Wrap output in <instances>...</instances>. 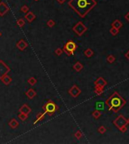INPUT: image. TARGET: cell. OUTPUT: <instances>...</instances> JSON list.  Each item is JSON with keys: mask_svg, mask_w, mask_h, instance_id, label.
<instances>
[{"mask_svg": "<svg viewBox=\"0 0 129 144\" xmlns=\"http://www.w3.org/2000/svg\"><path fill=\"white\" fill-rule=\"evenodd\" d=\"M73 32L76 33L79 36H82V35L88 30V28L84 26V24L82 21H79L73 26Z\"/></svg>", "mask_w": 129, "mask_h": 144, "instance_id": "obj_5", "label": "cell"}, {"mask_svg": "<svg viewBox=\"0 0 129 144\" xmlns=\"http://www.w3.org/2000/svg\"><path fill=\"white\" fill-rule=\"evenodd\" d=\"M65 1H66V0H57V2H58L60 4H63Z\"/></svg>", "mask_w": 129, "mask_h": 144, "instance_id": "obj_23", "label": "cell"}, {"mask_svg": "<svg viewBox=\"0 0 129 144\" xmlns=\"http://www.w3.org/2000/svg\"><path fill=\"white\" fill-rule=\"evenodd\" d=\"M97 131H98L100 134H104L106 131V128L104 127V126H100V127L97 129Z\"/></svg>", "mask_w": 129, "mask_h": 144, "instance_id": "obj_17", "label": "cell"}, {"mask_svg": "<svg viewBox=\"0 0 129 144\" xmlns=\"http://www.w3.org/2000/svg\"><path fill=\"white\" fill-rule=\"evenodd\" d=\"M73 69L75 70V71H76L77 72L81 71L83 69V65L80 62H77L73 65Z\"/></svg>", "mask_w": 129, "mask_h": 144, "instance_id": "obj_11", "label": "cell"}, {"mask_svg": "<svg viewBox=\"0 0 129 144\" xmlns=\"http://www.w3.org/2000/svg\"><path fill=\"white\" fill-rule=\"evenodd\" d=\"M77 48V45L73 41H69L66 43L64 47V50L68 56H73Z\"/></svg>", "mask_w": 129, "mask_h": 144, "instance_id": "obj_4", "label": "cell"}, {"mask_svg": "<svg viewBox=\"0 0 129 144\" xmlns=\"http://www.w3.org/2000/svg\"><path fill=\"white\" fill-rule=\"evenodd\" d=\"M124 56H125V58H126L128 60H129V50L125 54H124Z\"/></svg>", "mask_w": 129, "mask_h": 144, "instance_id": "obj_22", "label": "cell"}, {"mask_svg": "<svg viewBox=\"0 0 129 144\" xmlns=\"http://www.w3.org/2000/svg\"><path fill=\"white\" fill-rule=\"evenodd\" d=\"M68 5L81 17H84L97 5L95 0H70Z\"/></svg>", "mask_w": 129, "mask_h": 144, "instance_id": "obj_1", "label": "cell"}, {"mask_svg": "<svg viewBox=\"0 0 129 144\" xmlns=\"http://www.w3.org/2000/svg\"><path fill=\"white\" fill-rule=\"evenodd\" d=\"M106 105L109 107V110H112L114 113L119 112L126 104V101L124 98L119 94L117 92H114L112 95L106 99Z\"/></svg>", "mask_w": 129, "mask_h": 144, "instance_id": "obj_2", "label": "cell"}, {"mask_svg": "<svg viewBox=\"0 0 129 144\" xmlns=\"http://www.w3.org/2000/svg\"><path fill=\"white\" fill-rule=\"evenodd\" d=\"M106 103L103 102V101H97L95 104V108L96 110H104V106H105Z\"/></svg>", "mask_w": 129, "mask_h": 144, "instance_id": "obj_10", "label": "cell"}, {"mask_svg": "<svg viewBox=\"0 0 129 144\" xmlns=\"http://www.w3.org/2000/svg\"><path fill=\"white\" fill-rule=\"evenodd\" d=\"M124 19H125L128 23H129V11L127 13V14L124 15Z\"/></svg>", "mask_w": 129, "mask_h": 144, "instance_id": "obj_19", "label": "cell"}, {"mask_svg": "<svg viewBox=\"0 0 129 144\" xmlns=\"http://www.w3.org/2000/svg\"><path fill=\"white\" fill-rule=\"evenodd\" d=\"M48 25H49L50 26H53L55 25V23H54V21H52V20L49 21V22H48Z\"/></svg>", "mask_w": 129, "mask_h": 144, "instance_id": "obj_21", "label": "cell"}, {"mask_svg": "<svg viewBox=\"0 0 129 144\" xmlns=\"http://www.w3.org/2000/svg\"><path fill=\"white\" fill-rule=\"evenodd\" d=\"M94 83L95 86L104 89V87L107 85V82H106V80L104 77H98V78H97L96 80L94 82Z\"/></svg>", "mask_w": 129, "mask_h": 144, "instance_id": "obj_7", "label": "cell"}, {"mask_svg": "<svg viewBox=\"0 0 129 144\" xmlns=\"http://www.w3.org/2000/svg\"><path fill=\"white\" fill-rule=\"evenodd\" d=\"M113 125L122 133L127 131V125H128V119L123 115H119L116 119L113 121Z\"/></svg>", "mask_w": 129, "mask_h": 144, "instance_id": "obj_3", "label": "cell"}, {"mask_svg": "<svg viewBox=\"0 0 129 144\" xmlns=\"http://www.w3.org/2000/svg\"><path fill=\"white\" fill-rule=\"evenodd\" d=\"M82 131H77L76 132H75V137L76 138V139H78V140H79V139H81L82 138Z\"/></svg>", "mask_w": 129, "mask_h": 144, "instance_id": "obj_18", "label": "cell"}, {"mask_svg": "<svg viewBox=\"0 0 129 144\" xmlns=\"http://www.w3.org/2000/svg\"><path fill=\"white\" fill-rule=\"evenodd\" d=\"M56 105L55 104L53 103V102H50V103H48L46 107H45V109H46V111L48 113H49L50 114H51V113H54L55 110H56Z\"/></svg>", "mask_w": 129, "mask_h": 144, "instance_id": "obj_8", "label": "cell"}, {"mask_svg": "<svg viewBox=\"0 0 129 144\" xmlns=\"http://www.w3.org/2000/svg\"><path fill=\"white\" fill-rule=\"evenodd\" d=\"M94 92V93L97 95H101L102 94L104 93V89L100 88V87H97V86H95Z\"/></svg>", "mask_w": 129, "mask_h": 144, "instance_id": "obj_13", "label": "cell"}, {"mask_svg": "<svg viewBox=\"0 0 129 144\" xmlns=\"http://www.w3.org/2000/svg\"><path fill=\"white\" fill-rule=\"evenodd\" d=\"M115 60V57L113 55H109L107 57H106V61L109 62V63H113Z\"/></svg>", "mask_w": 129, "mask_h": 144, "instance_id": "obj_16", "label": "cell"}, {"mask_svg": "<svg viewBox=\"0 0 129 144\" xmlns=\"http://www.w3.org/2000/svg\"><path fill=\"white\" fill-rule=\"evenodd\" d=\"M81 92H82L81 89H80L76 85H73V86H72V88H71V89L69 90V95L72 96V97H73V98L78 97V96H79L80 94H81Z\"/></svg>", "mask_w": 129, "mask_h": 144, "instance_id": "obj_6", "label": "cell"}, {"mask_svg": "<svg viewBox=\"0 0 129 144\" xmlns=\"http://www.w3.org/2000/svg\"><path fill=\"white\" fill-rule=\"evenodd\" d=\"M109 32H110L111 35H113V36H115V35H117L119 34V30L117 29H115V28L112 27V28L109 29Z\"/></svg>", "mask_w": 129, "mask_h": 144, "instance_id": "obj_15", "label": "cell"}, {"mask_svg": "<svg viewBox=\"0 0 129 144\" xmlns=\"http://www.w3.org/2000/svg\"><path fill=\"white\" fill-rule=\"evenodd\" d=\"M111 26H112V27L115 28V29H117L119 30L123 26V24L119 20H115L112 23V24H111Z\"/></svg>", "mask_w": 129, "mask_h": 144, "instance_id": "obj_9", "label": "cell"}, {"mask_svg": "<svg viewBox=\"0 0 129 144\" xmlns=\"http://www.w3.org/2000/svg\"><path fill=\"white\" fill-rule=\"evenodd\" d=\"M84 55L86 56L87 58H91V56L94 55V51H93L91 48H88L87 50L84 51Z\"/></svg>", "mask_w": 129, "mask_h": 144, "instance_id": "obj_12", "label": "cell"}, {"mask_svg": "<svg viewBox=\"0 0 129 144\" xmlns=\"http://www.w3.org/2000/svg\"><path fill=\"white\" fill-rule=\"evenodd\" d=\"M92 116L94 117L95 119H99V118L101 116V113H100V111L98 110H95L94 112L92 113Z\"/></svg>", "mask_w": 129, "mask_h": 144, "instance_id": "obj_14", "label": "cell"}, {"mask_svg": "<svg viewBox=\"0 0 129 144\" xmlns=\"http://www.w3.org/2000/svg\"><path fill=\"white\" fill-rule=\"evenodd\" d=\"M62 52H63V51H62V50H60V48H59V49H57V50H56V53L58 55V56H60V55L62 53Z\"/></svg>", "mask_w": 129, "mask_h": 144, "instance_id": "obj_20", "label": "cell"}, {"mask_svg": "<svg viewBox=\"0 0 129 144\" xmlns=\"http://www.w3.org/2000/svg\"><path fill=\"white\" fill-rule=\"evenodd\" d=\"M128 125H129V119H128Z\"/></svg>", "mask_w": 129, "mask_h": 144, "instance_id": "obj_24", "label": "cell"}]
</instances>
